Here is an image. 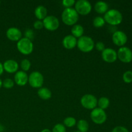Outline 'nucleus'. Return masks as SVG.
I'll list each match as a JSON object with an SVG mask.
<instances>
[{
	"label": "nucleus",
	"instance_id": "nucleus-29",
	"mask_svg": "<svg viewBox=\"0 0 132 132\" xmlns=\"http://www.w3.org/2000/svg\"><path fill=\"white\" fill-rule=\"evenodd\" d=\"M62 3H63V5L64 7L72 8L73 5H75L76 1L74 0H63Z\"/></svg>",
	"mask_w": 132,
	"mask_h": 132
},
{
	"label": "nucleus",
	"instance_id": "nucleus-20",
	"mask_svg": "<svg viewBox=\"0 0 132 132\" xmlns=\"http://www.w3.org/2000/svg\"><path fill=\"white\" fill-rule=\"evenodd\" d=\"M71 32L72 36H74L76 38H80L83 36L84 28L81 24H76L72 27Z\"/></svg>",
	"mask_w": 132,
	"mask_h": 132
},
{
	"label": "nucleus",
	"instance_id": "nucleus-22",
	"mask_svg": "<svg viewBox=\"0 0 132 132\" xmlns=\"http://www.w3.org/2000/svg\"><path fill=\"white\" fill-rule=\"evenodd\" d=\"M97 105L99 106V108L104 110L109 106L110 100L106 97H102L99 100H97Z\"/></svg>",
	"mask_w": 132,
	"mask_h": 132
},
{
	"label": "nucleus",
	"instance_id": "nucleus-2",
	"mask_svg": "<svg viewBox=\"0 0 132 132\" xmlns=\"http://www.w3.org/2000/svg\"><path fill=\"white\" fill-rule=\"evenodd\" d=\"M105 22L112 26L118 25L122 21V15L117 9H110L105 13L104 16Z\"/></svg>",
	"mask_w": 132,
	"mask_h": 132
},
{
	"label": "nucleus",
	"instance_id": "nucleus-23",
	"mask_svg": "<svg viewBox=\"0 0 132 132\" xmlns=\"http://www.w3.org/2000/svg\"><path fill=\"white\" fill-rule=\"evenodd\" d=\"M105 20L104 18L101 16H97L93 20V24L96 28H101L103 27L105 24Z\"/></svg>",
	"mask_w": 132,
	"mask_h": 132
},
{
	"label": "nucleus",
	"instance_id": "nucleus-39",
	"mask_svg": "<svg viewBox=\"0 0 132 132\" xmlns=\"http://www.w3.org/2000/svg\"><path fill=\"white\" fill-rule=\"evenodd\" d=\"M0 5H1V1H0Z\"/></svg>",
	"mask_w": 132,
	"mask_h": 132
},
{
	"label": "nucleus",
	"instance_id": "nucleus-16",
	"mask_svg": "<svg viewBox=\"0 0 132 132\" xmlns=\"http://www.w3.org/2000/svg\"><path fill=\"white\" fill-rule=\"evenodd\" d=\"M77 38L72 35L66 36L63 39V45L67 49H73L77 45Z\"/></svg>",
	"mask_w": 132,
	"mask_h": 132
},
{
	"label": "nucleus",
	"instance_id": "nucleus-12",
	"mask_svg": "<svg viewBox=\"0 0 132 132\" xmlns=\"http://www.w3.org/2000/svg\"><path fill=\"white\" fill-rule=\"evenodd\" d=\"M102 58L105 62L112 63L116 61L117 59V53L114 49L111 48H105L101 54Z\"/></svg>",
	"mask_w": 132,
	"mask_h": 132
},
{
	"label": "nucleus",
	"instance_id": "nucleus-31",
	"mask_svg": "<svg viewBox=\"0 0 132 132\" xmlns=\"http://www.w3.org/2000/svg\"><path fill=\"white\" fill-rule=\"evenodd\" d=\"M24 35H25V37H26V38H28V39H29L30 40H31L34 38V31L32 30V29H27V30L25 31Z\"/></svg>",
	"mask_w": 132,
	"mask_h": 132
},
{
	"label": "nucleus",
	"instance_id": "nucleus-19",
	"mask_svg": "<svg viewBox=\"0 0 132 132\" xmlns=\"http://www.w3.org/2000/svg\"><path fill=\"white\" fill-rule=\"evenodd\" d=\"M37 95L43 100H48L52 97V92L48 88L41 87L37 91Z\"/></svg>",
	"mask_w": 132,
	"mask_h": 132
},
{
	"label": "nucleus",
	"instance_id": "nucleus-13",
	"mask_svg": "<svg viewBox=\"0 0 132 132\" xmlns=\"http://www.w3.org/2000/svg\"><path fill=\"white\" fill-rule=\"evenodd\" d=\"M6 36L10 41H18L22 38V32L19 28L10 27L6 30Z\"/></svg>",
	"mask_w": 132,
	"mask_h": 132
},
{
	"label": "nucleus",
	"instance_id": "nucleus-36",
	"mask_svg": "<svg viewBox=\"0 0 132 132\" xmlns=\"http://www.w3.org/2000/svg\"><path fill=\"white\" fill-rule=\"evenodd\" d=\"M4 130V128L1 125H0V132H3Z\"/></svg>",
	"mask_w": 132,
	"mask_h": 132
},
{
	"label": "nucleus",
	"instance_id": "nucleus-7",
	"mask_svg": "<svg viewBox=\"0 0 132 132\" xmlns=\"http://www.w3.org/2000/svg\"><path fill=\"white\" fill-rule=\"evenodd\" d=\"M81 104L85 108L92 110L94 108H97V99L94 95L85 94L81 97Z\"/></svg>",
	"mask_w": 132,
	"mask_h": 132
},
{
	"label": "nucleus",
	"instance_id": "nucleus-15",
	"mask_svg": "<svg viewBox=\"0 0 132 132\" xmlns=\"http://www.w3.org/2000/svg\"><path fill=\"white\" fill-rule=\"evenodd\" d=\"M28 76L23 70L18 71L14 76V82L19 86H24L28 82Z\"/></svg>",
	"mask_w": 132,
	"mask_h": 132
},
{
	"label": "nucleus",
	"instance_id": "nucleus-25",
	"mask_svg": "<svg viewBox=\"0 0 132 132\" xmlns=\"http://www.w3.org/2000/svg\"><path fill=\"white\" fill-rule=\"evenodd\" d=\"M31 67V63L30 60L27 59H24L21 62V68L24 72L29 70Z\"/></svg>",
	"mask_w": 132,
	"mask_h": 132
},
{
	"label": "nucleus",
	"instance_id": "nucleus-8",
	"mask_svg": "<svg viewBox=\"0 0 132 132\" xmlns=\"http://www.w3.org/2000/svg\"><path fill=\"white\" fill-rule=\"evenodd\" d=\"M75 9L79 14L85 15L92 10V5L87 0H78L75 3Z\"/></svg>",
	"mask_w": 132,
	"mask_h": 132
},
{
	"label": "nucleus",
	"instance_id": "nucleus-24",
	"mask_svg": "<svg viewBox=\"0 0 132 132\" xmlns=\"http://www.w3.org/2000/svg\"><path fill=\"white\" fill-rule=\"evenodd\" d=\"M63 124L67 127H73L76 125V119L73 117H67L64 119Z\"/></svg>",
	"mask_w": 132,
	"mask_h": 132
},
{
	"label": "nucleus",
	"instance_id": "nucleus-3",
	"mask_svg": "<svg viewBox=\"0 0 132 132\" xmlns=\"http://www.w3.org/2000/svg\"><path fill=\"white\" fill-rule=\"evenodd\" d=\"M77 46L82 52H90L94 49L95 43L92 37L87 36H82L77 40Z\"/></svg>",
	"mask_w": 132,
	"mask_h": 132
},
{
	"label": "nucleus",
	"instance_id": "nucleus-1",
	"mask_svg": "<svg viewBox=\"0 0 132 132\" xmlns=\"http://www.w3.org/2000/svg\"><path fill=\"white\" fill-rule=\"evenodd\" d=\"M62 21L65 24L72 26L76 24L79 19V14L73 8H66L61 15Z\"/></svg>",
	"mask_w": 132,
	"mask_h": 132
},
{
	"label": "nucleus",
	"instance_id": "nucleus-10",
	"mask_svg": "<svg viewBox=\"0 0 132 132\" xmlns=\"http://www.w3.org/2000/svg\"><path fill=\"white\" fill-rule=\"evenodd\" d=\"M117 58L122 63H128L132 61V51L126 46H122L117 52Z\"/></svg>",
	"mask_w": 132,
	"mask_h": 132
},
{
	"label": "nucleus",
	"instance_id": "nucleus-37",
	"mask_svg": "<svg viewBox=\"0 0 132 132\" xmlns=\"http://www.w3.org/2000/svg\"><path fill=\"white\" fill-rule=\"evenodd\" d=\"M3 86V81H2V80L0 79V88H1V86Z\"/></svg>",
	"mask_w": 132,
	"mask_h": 132
},
{
	"label": "nucleus",
	"instance_id": "nucleus-30",
	"mask_svg": "<svg viewBox=\"0 0 132 132\" xmlns=\"http://www.w3.org/2000/svg\"><path fill=\"white\" fill-rule=\"evenodd\" d=\"M94 47H95V48H96L98 51L103 52V50L105 49V45H104V43H103L102 41H99V42H97L95 44Z\"/></svg>",
	"mask_w": 132,
	"mask_h": 132
},
{
	"label": "nucleus",
	"instance_id": "nucleus-38",
	"mask_svg": "<svg viewBox=\"0 0 132 132\" xmlns=\"http://www.w3.org/2000/svg\"><path fill=\"white\" fill-rule=\"evenodd\" d=\"M74 132H80V131H74Z\"/></svg>",
	"mask_w": 132,
	"mask_h": 132
},
{
	"label": "nucleus",
	"instance_id": "nucleus-33",
	"mask_svg": "<svg viewBox=\"0 0 132 132\" xmlns=\"http://www.w3.org/2000/svg\"><path fill=\"white\" fill-rule=\"evenodd\" d=\"M34 27L36 29L39 30L41 29L42 28H43V21L41 20H37L34 23Z\"/></svg>",
	"mask_w": 132,
	"mask_h": 132
},
{
	"label": "nucleus",
	"instance_id": "nucleus-34",
	"mask_svg": "<svg viewBox=\"0 0 132 132\" xmlns=\"http://www.w3.org/2000/svg\"><path fill=\"white\" fill-rule=\"evenodd\" d=\"M4 72V68H3V65L2 63L0 62V76L3 74Z\"/></svg>",
	"mask_w": 132,
	"mask_h": 132
},
{
	"label": "nucleus",
	"instance_id": "nucleus-28",
	"mask_svg": "<svg viewBox=\"0 0 132 132\" xmlns=\"http://www.w3.org/2000/svg\"><path fill=\"white\" fill-rule=\"evenodd\" d=\"M52 132H67V130L64 125L58 123L54 126Z\"/></svg>",
	"mask_w": 132,
	"mask_h": 132
},
{
	"label": "nucleus",
	"instance_id": "nucleus-32",
	"mask_svg": "<svg viewBox=\"0 0 132 132\" xmlns=\"http://www.w3.org/2000/svg\"><path fill=\"white\" fill-rule=\"evenodd\" d=\"M112 132H129L128 130L124 126H116L112 130Z\"/></svg>",
	"mask_w": 132,
	"mask_h": 132
},
{
	"label": "nucleus",
	"instance_id": "nucleus-5",
	"mask_svg": "<svg viewBox=\"0 0 132 132\" xmlns=\"http://www.w3.org/2000/svg\"><path fill=\"white\" fill-rule=\"evenodd\" d=\"M90 118L94 123L97 125H102L106 121L107 115L104 110L99 108H95L92 110L90 113Z\"/></svg>",
	"mask_w": 132,
	"mask_h": 132
},
{
	"label": "nucleus",
	"instance_id": "nucleus-21",
	"mask_svg": "<svg viewBox=\"0 0 132 132\" xmlns=\"http://www.w3.org/2000/svg\"><path fill=\"white\" fill-rule=\"evenodd\" d=\"M78 131L80 132H87L89 129L88 122L86 120L81 119L77 122V123Z\"/></svg>",
	"mask_w": 132,
	"mask_h": 132
},
{
	"label": "nucleus",
	"instance_id": "nucleus-18",
	"mask_svg": "<svg viewBox=\"0 0 132 132\" xmlns=\"http://www.w3.org/2000/svg\"><path fill=\"white\" fill-rule=\"evenodd\" d=\"M94 9L99 14H104L108 10V5L105 1H99L95 4Z\"/></svg>",
	"mask_w": 132,
	"mask_h": 132
},
{
	"label": "nucleus",
	"instance_id": "nucleus-11",
	"mask_svg": "<svg viewBox=\"0 0 132 132\" xmlns=\"http://www.w3.org/2000/svg\"><path fill=\"white\" fill-rule=\"evenodd\" d=\"M112 41L116 45L122 47L127 42L128 37L126 34L122 31L116 30L113 34Z\"/></svg>",
	"mask_w": 132,
	"mask_h": 132
},
{
	"label": "nucleus",
	"instance_id": "nucleus-27",
	"mask_svg": "<svg viewBox=\"0 0 132 132\" xmlns=\"http://www.w3.org/2000/svg\"><path fill=\"white\" fill-rule=\"evenodd\" d=\"M14 81L10 78L5 79L3 81V86L6 89H10L14 87Z\"/></svg>",
	"mask_w": 132,
	"mask_h": 132
},
{
	"label": "nucleus",
	"instance_id": "nucleus-26",
	"mask_svg": "<svg viewBox=\"0 0 132 132\" xmlns=\"http://www.w3.org/2000/svg\"><path fill=\"white\" fill-rule=\"evenodd\" d=\"M122 79L124 82L126 83H130L132 82V71L128 70L126 71L123 73L122 76Z\"/></svg>",
	"mask_w": 132,
	"mask_h": 132
},
{
	"label": "nucleus",
	"instance_id": "nucleus-6",
	"mask_svg": "<svg viewBox=\"0 0 132 132\" xmlns=\"http://www.w3.org/2000/svg\"><path fill=\"white\" fill-rule=\"evenodd\" d=\"M28 82L32 87L40 88L44 82V77L42 73L38 71L32 72L28 76Z\"/></svg>",
	"mask_w": 132,
	"mask_h": 132
},
{
	"label": "nucleus",
	"instance_id": "nucleus-9",
	"mask_svg": "<svg viewBox=\"0 0 132 132\" xmlns=\"http://www.w3.org/2000/svg\"><path fill=\"white\" fill-rule=\"evenodd\" d=\"M43 23L44 27L50 31L55 30L59 27V19L54 15H47L43 20Z\"/></svg>",
	"mask_w": 132,
	"mask_h": 132
},
{
	"label": "nucleus",
	"instance_id": "nucleus-14",
	"mask_svg": "<svg viewBox=\"0 0 132 132\" xmlns=\"http://www.w3.org/2000/svg\"><path fill=\"white\" fill-rule=\"evenodd\" d=\"M3 65L4 70L9 73H16L19 68V64L18 62L13 59H8L5 61Z\"/></svg>",
	"mask_w": 132,
	"mask_h": 132
},
{
	"label": "nucleus",
	"instance_id": "nucleus-35",
	"mask_svg": "<svg viewBox=\"0 0 132 132\" xmlns=\"http://www.w3.org/2000/svg\"><path fill=\"white\" fill-rule=\"evenodd\" d=\"M41 132H52V131H50L49 129H44Z\"/></svg>",
	"mask_w": 132,
	"mask_h": 132
},
{
	"label": "nucleus",
	"instance_id": "nucleus-17",
	"mask_svg": "<svg viewBox=\"0 0 132 132\" xmlns=\"http://www.w3.org/2000/svg\"><path fill=\"white\" fill-rule=\"evenodd\" d=\"M35 15L38 20H43L47 16V9L43 5L37 6L34 11Z\"/></svg>",
	"mask_w": 132,
	"mask_h": 132
},
{
	"label": "nucleus",
	"instance_id": "nucleus-4",
	"mask_svg": "<svg viewBox=\"0 0 132 132\" xmlns=\"http://www.w3.org/2000/svg\"><path fill=\"white\" fill-rule=\"evenodd\" d=\"M17 48L21 54L24 55H29L33 52V43L29 39L23 37L17 43Z\"/></svg>",
	"mask_w": 132,
	"mask_h": 132
}]
</instances>
